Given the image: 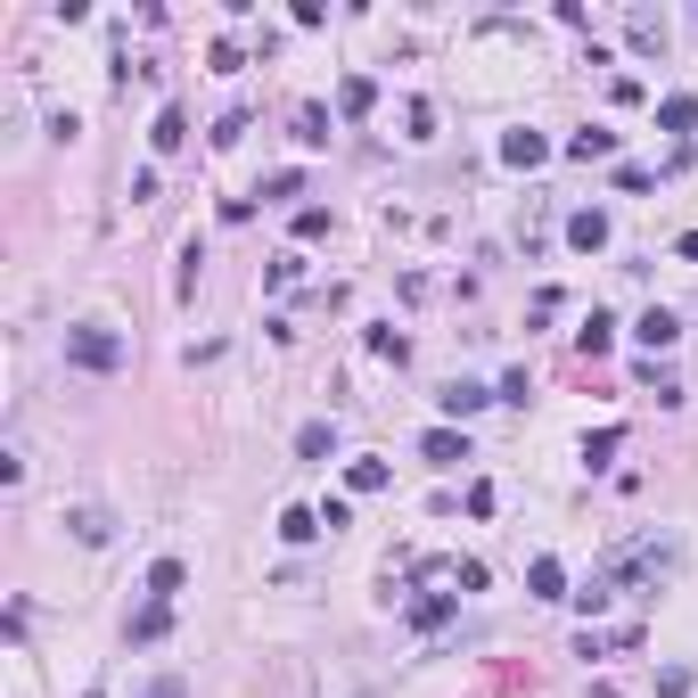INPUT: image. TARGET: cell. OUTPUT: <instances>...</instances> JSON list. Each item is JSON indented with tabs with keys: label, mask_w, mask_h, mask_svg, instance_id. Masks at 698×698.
I'll list each match as a JSON object with an SVG mask.
<instances>
[{
	"label": "cell",
	"mask_w": 698,
	"mask_h": 698,
	"mask_svg": "<svg viewBox=\"0 0 698 698\" xmlns=\"http://www.w3.org/2000/svg\"><path fill=\"white\" fill-rule=\"evenodd\" d=\"M67 362L91 370V378H116V370H123V337H116L108 321H74V329H67Z\"/></svg>",
	"instance_id": "cell-1"
},
{
	"label": "cell",
	"mask_w": 698,
	"mask_h": 698,
	"mask_svg": "<svg viewBox=\"0 0 698 698\" xmlns=\"http://www.w3.org/2000/svg\"><path fill=\"white\" fill-rule=\"evenodd\" d=\"M632 337H641V346H649V353H674V346H682V312H666V305H649V312H641V321H632Z\"/></svg>",
	"instance_id": "cell-2"
},
{
	"label": "cell",
	"mask_w": 698,
	"mask_h": 698,
	"mask_svg": "<svg viewBox=\"0 0 698 698\" xmlns=\"http://www.w3.org/2000/svg\"><path fill=\"white\" fill-rule=\"evenodd\" d=\"M419 460H428V469H460V460H469V436L460 428H428L419 436Z\"/></svg>",
	"instance_id": "cell-3"
},
{
	"label": "cell",
	"mask_w": 698,
	"mask_h": 698,
	"mask_svg": "<svg viewBox=\"0 0 698 698\" xmlns=\"http://www.w3.org/2000/svg\"><path fill=\"white\" fill-rule=\"evenodd\" d=\"M452 617H460V591H419L411 600V632H443Z\"/></svg>",
	"instance_id": "cell-4"
},
{
	"label": "cell",
	"mask_w": 698,
	"mask_h": 698,
	"mask_svg": "<svg viewBox=\"0 0 698 698\" xmlns=\"http://www.w3.org/2000/svg\"><path fill=\"white\" fill-rule=\"evenodd\" d=\"M436 403H443V428H460V419H477L485 403H493V395H485V387H469V378H452V387H443Z\"/></svg>",
	"instance_id": "cell-5"
},
{
	"label": "cell",
	"mask_w": 698,
	"mask_h": 698,
	"mask_svg": "<svg viewBox=\"0 0 698 698\" xmlns=\"http://www.w3.org/2000/svg\"><path fill=\"white\" fill-rule=\"evenodd\" d=\"M567 247H584V256L608 247V215H600V206H576V215H567Z\"/></svg>",
	"instance_id": "cell-6"
},
{
	"label": "cell",
	"mask_w": 698,
	"mask_h": 698,
	"mask_svg": "<svg viewBox=\"0 0 698 698\" xmlns=\"http://www.w3.org/2000/svg\"><path fill=\"white\" fill-rule=\"evenodd\" d=\"M378 108V82L370 74H346V82H337V116H346V123H362Z\"/></svg>",
	"instance_id": "cell-7"
},
{
	"label": "cell",
	"mask_w": 698,
	"mask_h": 698,
	"mask_svg": "<svg viewBox=\"0 0 698 698\" xmlns=\"http://www.w3.org/2000/svg\"><path fill=\"white\" fill-rule=\"evenodd\" d=\"M526 591H535V600H576V591H567V567H559L551 551H542L535 567H526Z\"/></svg>",
	"instance_id": "cell-8"
},
{
	"label": "cell",
	"mask_w": 698,
	"mask_h": 698,
	"mask_svg": "<svg viewBox=\"0 0 698 698\" xmlns=\"http://www.w3.org/2000/svg\"><path fill=\"white\" fill-rule=\"evenodd\" d=\"M542 157H551V140H542V132H501V164H518V173H535Z\"/></svg>",
	"instance_id": "cell-9"
},
{
	"label": "cell",
	"mask_w": 698,
	"mask_h": 698,
	"mask_svg": "<svg viewBox=\"0 0 698 698\" xmlns=\"http://www.w3.org/2000/svg\"><path fill=\"white\" fill-rule=\"evenodd\" d=\"M173 632V600H148L140 617H132V649H148V641H164Z\"/></svg>",
	"instance_id": "cell-10"
},
{
	"label": "cell",
	"mask_w": 698,
	"mask_h": 698,
	"mask_svg": "<svg viewBox=\"0 0 698 698\" xmlns=\"http://www.w3.org/2000/svg\"><path fill=\"white\" fill-rule=\"evenodd\" d=\"M296 452H305V460H329V452H337V419H305V428H296Z\"/></svg>",
	"instance_id": "cell-11"
},
{
	"label": "cell",
	"mask_w": 698,
	"mask_h": 698,
	"mask_svg": "<svg viewBox=\"0 0 698 698\" xmlns=\"http://www.w3.org/2000/svg\"><path fill=\"white\" fill-rule=\"evenodd\" d=\"M567 157H576V164H600V157H617V132H600V123H591V132H576V140H567Z\"/></svg>",
	"instance_id": "cell-12"
},
{
	"label": "cell",
	"mask_w": 698,
	"mask_h": 698,
	"mask_svg": "<svg viewBox=\"0 0 698 698\" xmlns=\"http://www.w3.org/2000/svg\"><path fill=\"white\" fill-rule=\"evenodd\" d=\"M617 452H625V428H591L584 436V469H608Z\"/></svg>",
	"instance_id": "cell-13"
},
{
	"label": "cell",
	"mask_w": 698,
	"mask_h": 698,
	"mask_svg": "<svg viewBox=\"0 0 698 698\" xmlns=\"http://www.w3.org/2000/svg\"><path fill=\"white\" fill-rule=\"evenodd\" d=\"M181 140H189V116H181V108H164V116H157V132H148V148H157V157H173Z\"/></svg>",
	"instance_id": "cell-14"
},
{
	"label": "cell",
	"mask_w": 698,
	"mask_h": 698,
	"mask_svg": "<svg viewBox=\"0 0 698 698\" xmlns=\"http://www.w3.org/2000/svg\"><path fill=\"white\" fill-rule=\"evenodd\" d=\"M658 123H666V132H690V123H698V99H690V91H666V99H658Z\"/></svg>",
	"instance_id": "cell-15"
},
{
	"label": "cell",
	"mask_w": 698,
	"mask_h": 698,
	"mask_svg": "<svg viewBox=\"0 0 698 698\" xmlns=\"http://www.w3.org/2000/svg\"><path fill=\"white\" fill-rule=\"evenodd\" d=\"M625 33H632V50H666V17H649V9H632Z\"/></svg>",
	"instance_id": "cell-16"
},
{
	"label": "cell",
	"mask_w": 698,
	"mask_h": 698,
	"mask_svg": "<svg viewBox=\"0 0 698 698\" xmlns=\"http://www.w3.org/2000/svg\"><path fill=\"white\" fill-rule=\"evenodd\" d=\"M576 346L591 353V362H600V353H608V346H617V321H608V312H591V321L576 329Z\"/></svg>",
	"instance_id": "cell-17"
},
{
	"label": "cell",
	"mask_w": 698,
	"mask_h": 698,
	"mask_svg": "<svg viewBox=\"0 0 698 698\" xmlns=\"http://www.w3.org/2000/svg\"><path fill=\"white\" fill-rule=\"evenodd\" d=\"M181 584H189V567H181V559H157V567H148V600H173Z\"/></svg>",
	"instance_id": "cell-18"
},
{
	"label": "cell",
	"mask_w": 698,
	"mask_h": 698,
	"mask_svg": "<svg viewBox=\"0 0 698 698\" xmlns=\"http://www.w3.org/2000/svg\"><path fill=\"white\" fill-rule=\"evenodd\" d=\"M346 485L353 493H387V460H346Z\"/></svg>",
	"instance_id": "cell-19"
},
{
	"label": "cell",
	"mask_w": 698,
	"mask_h": 698,
	"mask_svg": "<svg viewBox=\"0 0 698 698\" xmlns=\"http://www.w3.org/2000/svg\"><path fill=\"white\" fill-rule=\"evenodd\" d=\"M296 140H305V148H329V108H296Z\"/></svg>",
	"instance_id": "cell-20"
},
{
	"label": "cell",
	"mask_w": 698,
	"mask_h": 698,
	"mask_svg": "<svg viewBox=\"0 0 698 698\" xmlns=\"http://www.w3.org/2000/svg\"><path fill=\"white\" fill-rule=\"evenodd\" d=\"M67 526H74V542H108V535H116V518H108V510H74Z\"/></svg>",
	"instance_id": "cell-21"
},
{
	"label": "cell",
	"mask_w": 698,
	"mask_h": 698,
	"mask_svg": "<svg viewBox=\"0 0 698 698\" xmlns=\"http://www.w3.org/2000/svg\"><path fill=\"white\" fill-rule=\"evenodd\" d=\"M370 353L378 362H411V337L403 329H370Z\"/></svg>",
	"instance_id": "cell-22"
},
{
	"label": "cell",
	"mask_w": 698,
	"mask_h": 698,
	"mask_svg": "<svg viewBox=\"0 0 698 698\" xmlns=\"http://www.w3.org/2000/svg\"><path fill=\"white\" fill-rule=\"evenodd\" d=\"M280 535L288 542H312V535H321V510H280Z\"/></svg>",
	"instance_id": "cell-23"
},
{
	"label": "cell",
	"mask_w": 698,
	"mask_h": 698,
	"mask_svg": "<svg viewBox=\"0 0 698 698\" xmlns=\"http://www.w3.org/2000/svg\"><path fill=\"white\" fill-rule=\"evenodd\" d=\"M617 189H625V198H649V189H658V173H649V164H617Z\"/></svg>",
	"instance_id": "cell-24"
},
{
	"label": "cell",
	"mask_w": 698,
	"mask_h": 698,
	"mask_svg": "<svg viewBox=\"0 0 698 698\" xmlns=\"http://www.w3.org/2000/svg\"><path fill=\"white\" fill-rule=\"evenodd\" d=\"M296 239H329V206H305V215H296Z\"/></svg>",
	"instance_id": "cell-25"
},
{
	"label": "cell",
	"mask_w": 698,
	"mask_h": 698,
	"mask_svg": "<svg viewBox=\"0 0 698 698\" xmlns=\"http://www.w3.org/2000/svg\"><path fill=\"white\" fill-rule=\"evenodd\" d=\"M608 600H617V591H608V584H600V576H591V584H584V591H576V608H584V617H600V608H608Z\"/></svg>",
	"instance_id": "cell-26"
},
{
	"label": "cell",
	"mask_w": 698,
	"mask_h": 698,
	"mask_svg": "<svg viewBox=\"0 0 698 698\" xmlns=\"http://www.w3.org/2000/svg\"><path fill=\"white\" fill-rule=\"evenodd\" d=\"M140 698H189V682H181V674H157V682H148Z\"/></svg>",
	"instance_id": "cell-27"
},
{
	"label": "cell",
	"mask_w": 698,
	"mask_h": 698,
	"mask_svg": "<svg viewBox=\"0 0 698 698\" xmlns=\"http://www.w3.org/2000/svg\"><path fill=\"white\" fill-rule=\"evenodd\" d=\"M674 256H682V263H698V230H682V239H674Z\"/></svg>",
	"instance_id": "cell-28"
},
{
	"label": "cell",
	"mask_w": 698,
	"mask_h": 698,
	"mask_svg": "<svg viewBox=\"0 0 698 698\" xmlns=\"http://www.w3.org/2000/svg\"><path fill=\"white\" fill-rule=\"evenodd\" d=\"M82 698H99V690H82Z\"/></svg>",
	"instance_id": "cell-29"
}]
</instances>
